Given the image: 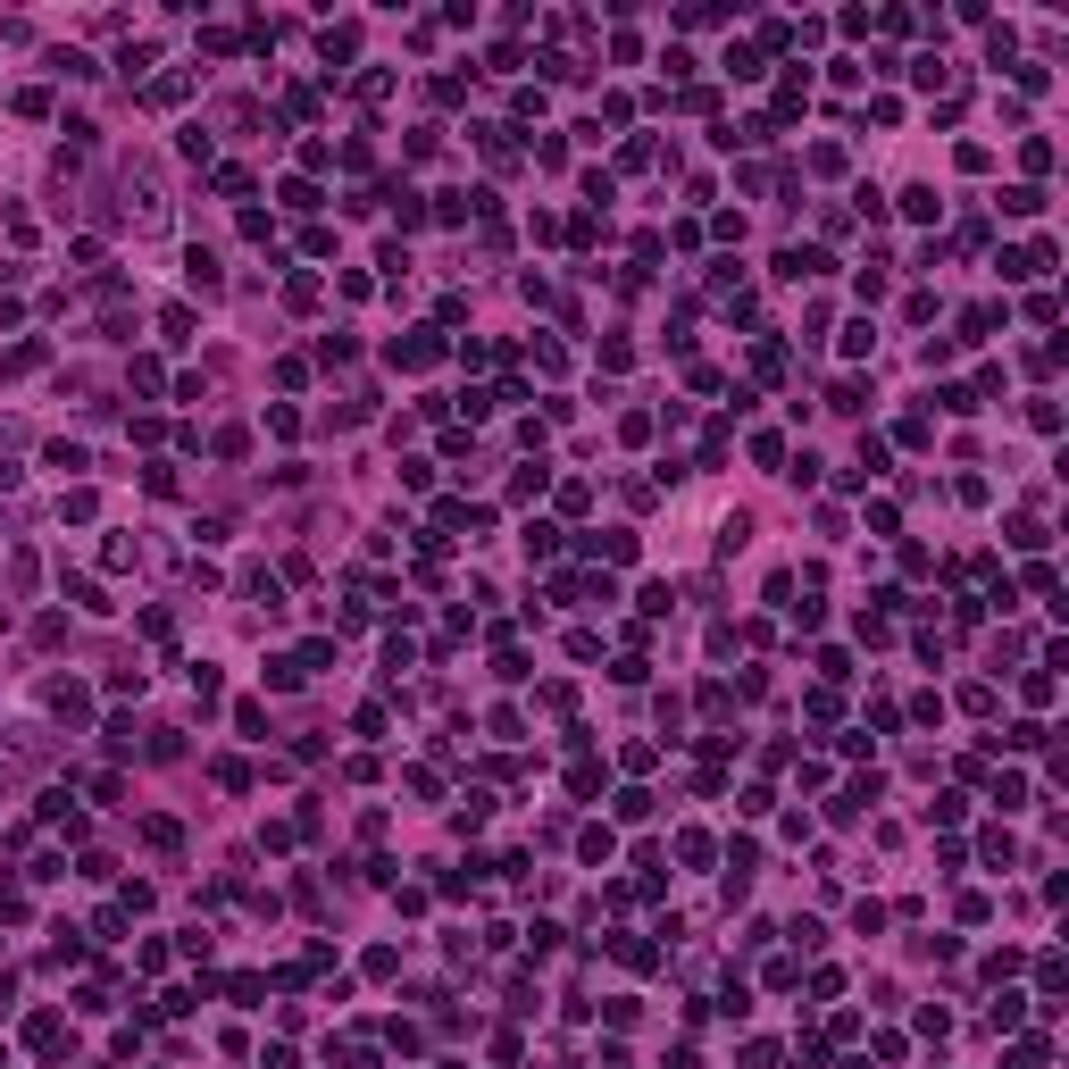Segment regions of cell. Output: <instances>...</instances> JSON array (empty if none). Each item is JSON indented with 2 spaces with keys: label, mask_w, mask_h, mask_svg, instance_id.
I'll return each instance as SVG.
<instances>
[{
  "label": "cell",
  "mask_w": 1069,
  "mask_h": 1069,
  "mask_svg": "<svg viewBox=\"0 0 1069 1069\" xmlns=\"http://www.w3.org/2000/svg\"><path fill=\"white\" fill-rule=\"evenodd\" d=\"M126 218H134L142 234H159V226H168V193H159V176H151V168H126Z\"/></svg>",
  "instance_id": "cell-1"
},
{
  "label": "cell",
  "mask_w": 1069,
  "mask_h": 1069,
  "mask_svg": "<svg viewBox=\"0 0 1069 1069\" xmlns=\"http://www.w3.org/2000/svg\"><path fill=\"white\" fill-rule=\"evenodd\" d=\"M393 360H401V368H435V360H443L435 326H418V335H401V343H393Z\"/></svg>",
  "instance_id": "cell-2"
},
{
  "label": "cell",
  "mask_w": 1069,
  "mask_h": 1069,
  "mask_svg": "<svg viewBox=\"0 0 1069 1069\" xmlns=\"http://www.w3.org/2000/svg\"><path fill=\"white\" fill-rule=\"evenodd\" d=\"M827 268H836L827 251H777V276H786V284H802V276H827Z\"/></svg>",
  "instance_id": "cell-3"
},
{
  "label": "cell",
  "mask_w": 1069,
  "mask_h": 1069,
  "mask_svg": "<svg viewBox=\"0 0 1069 1069\" xmlns=\"http://www.w3.org/2000/svg\"><path fill=\"white\" fill-rule=\"evenodd\" d=\"M51 710H59L67 727H84L92 719V694H84V685H51Z\"/></svg>",
  "instance_id": "cell-4"
},
{
  "label": "cell",
  "mask_w": 1069,
  "mask_h": 1069,
  "mask_svg": "<svg viewBox=\"0 0 1069 1069\" xmlns=\"http://www.w3.org/2000/svg\"><path fill=\"white\" fill-rule=\"evenodd\" d=\"M142 844H151V852H168V861H176V852H184V827H176V819H142Z\"/></svg>",
  "instance_id": "cell-5"
},
{
  "label": "cell",
  "mask_w": 1069,
  "mask_h": 1069,
  "mask_svg": "<svg viewBox=\"0 0 1069 1069\" xmlns=\"http://www.w3.org/2000/svg\"><path fill=\"white\" fill-rule=\"evenodd\" d=\"M184 276H193V293H218V284H226L218 276V251H193V259H184Z\"/></svg>",
  "instance_id": "cell-6"
},
{
  "label": "cell",
  "mask_w": 1069,
  "mask_h": 1069,
  "mask_svg": "<svg viewBox=\"0 0 1069 1069\" xmlns=\"http://www.w3.org/2000/svg\"><path fill=\"white\" fill-rule=\"evenodd\" d=\"M527 552H535V560L560 552V527H552V518H527Z\"/></svg>",
  "instance_id": "cell-7"
},
{
  "label": "cell",
  "mask_w": 1069,
  "mask_h": 1069,
  "mask_svg": "<svg viewBox=\"0 0 1069 1069\" xmlns=\"http://www.w3.org/2000/svg\"><path fill=\"white\" fill-rule=\"evenodd\" d=\"M26 1044H34V1053H59V1044H67V1028H59V1019H51V1011H42V1019H34V1028H26Z\"/></svg>",
  "instance_id": "cell-8"
},
{
  "label": "cell",
  "mask_w": 1069,
  "mask_h": 1069,
  "mask_svg": "<svg viewBox=\"0 0 1069 1069\" xmlns=\"http://www.w3.org/2000/svg\"><path fill=\"white\" fill-rule=\"evenodd\" d=\"M26 368H42V343H17V351H0V376H26Z\"/></svg>",
  "instance_id": "cell-9"
},
{
  "label": "cell",
  "mask_w": 1069,
  "mask_h": 1069,
  "mask_svg": "<svg viewBox=\"0 0 1069 1069\" xmlns=\"http://www.w3.org/2000/svg\"><path fill=\"white\" fill-rule=\"evenodd\" d=\"M67 602H76V610H109V593L92 585V577H67Z\"/></svg>",
  "instance_id": "cell-10"
},
{
  "label": "cell",
  "mask_w": 1069,
  "mask_h": 1069,
  "mask_svg": "<svg viewBox=\"0 0 1069 1069\" xmlns=\"http://www.w3.org/2000/svg\"><path fill=\"white\" fill-rule=\"evenodd\" d=\"M1003 209H1011V218H1036V209H1044V193H1036V184H1011V193H1003Z\"/></svg>",
  "instance_id": "cell-11"
},
{
  "label": "cell",
  "mask_w": 1069,
  "mask_h": 1069,
  "mask_svg": "<svg viewBox=\"0 0 1069 1069\" xmlns=\"http://www.w3.org/2000/svg\"><path fill=\"white\" fill-rule=\"evenodd\" d=\"M902 218H919V226L936 218V193H928V184H911V193H902Z\"/></svg>",
  "instance_id": "cell-12"
},
{
  "label": "cell",
  "mask_w": 1069,
  "mask_h": 1069,
  "mask_svg": "<svg viewBox=\"0 0 1069 1069\" xmlns=\"http://www.w3.org/2000/svg\"><path fill=\"white\" fill-rule=\"evenodd\" d=\"M1028 1019V994H994V1028H1019Z\"/></svg>",
  "instance_id": "cell-13"
},
{
  "label": "cell",
  "mask_w": 1069,
  "mask_h": 1069,
  "mask_svg": "<svg viewBox=\"0 0 1069 1069\" xmlns=\"http://www.w3.org/2000/svg\"><path fill=\"white\" fill-rule=\"evenodd\" d=\"M318 51H326V67H335V59H351V51H360V34H351V26H335V34L318 42Z\"/></svg>",
  "instance_id": "cell-14"
},
{
  "label": "cell",
  "mask_w": 1069,
  "mask_h": 1069,
  "mask_svg": "<svg viewBox=\"0 0 1069 1069\" xmlns=\"http://www.w3.org/2000/svg\"><path fill=\"white\" fill-rule=\"evenodd\" d=\"M593 552H610V560H635V535H627V527H610V535H593Z\"/></svg>",
  "instance_id": "cell-15"
},
{
  "label": "cell",
  "mask_w": 1069,
  "mask_h": 1069,
  "mask_svg": "<svg viewBox=\"0 0 1069 1069\" xmlns=\"http://www.w3.org/2000/svg\"><path fill=\"white\" fill-rule=\"evenodd\" d=\"M577 852H585L593 869H602V861H610V827H585V836H577Z\"/></svg>",
  "instance_id": "cell-16"
},
{
  "label": "cell",
  "mask_w": 1069,
  "mask_h": 1069,
  "mask_svg": "<svg viewBox=\"0 0 1069 1069\" xmlns=\"http://www.w3.org/2000/svg\"><path fill=\"white\" fill-rule=\"evenodd\" d=\"M485 811H493V802H485V794H468L460 811H451V827H460V836H468V827H485Z\"/></svg>",
  "instance_id": "cell-17"
},
{
  "label": "cell",
  "mask_w": 1069,
  "mask_h": 1069,
  "mask_svg": "<svg viewBox=\"0 0 1069 1069\" xmlns=\"http://www.w3.org/2000/svg\"><path fill=\"white\" fill-rule=\"evenodd\" d=\"M184 92H193V76H159V84H151V101H159V109H176Z\"/></svg>",
  "instance_id": "cell-18"
},
{
  "label": "cell",
  "mask_w": 1069,
  "mask_h": 1069,
  "mask_svg": "<svg viewBox=\"0 0 1069 1069\" xmlns=\"http://www.w3.org/2000/svg\"><path fill=\"white\" fill-rule=\"evenodd\" d=\"M1003 744H1011V752H1036V744H1044V727H1036V719H1019V727H1003Z\"/></svg>",
  "instance_id": "cell-19"
},
{
  "label": "cell",
  "mask_w": 1069,
  "mask_h": 1069,
  "mask_svg": "<svg viewBox=\"0 0 1069 1069\" xmlns=\"http://www.w3.org/2000/svg\"><path fill=\"white\" fill-rule=\"evenodd\" d=\"M226 994H234V1003H243V1011H251V1003H259V994H268V978H251V969H243V978H226Z\"/></svg>",
  "instance_id": "cell-20"
},
{
  "label": "cell",
  "mask_w": 1069,
  "mask_h": 1069,
  "mask_svg": "<svg viewBox=\"0 0 1069 1069\" xmlns=\"http://www.w3.org/2000/svg\"><path fill=\"white\" fill-rule=\"evenodd\" d=\"M1003 1069H1044V1036H1036V1044H1019V1053H1011Z\"/></svg>",
  "instance_id": "cell-21"
}]
</instances>
